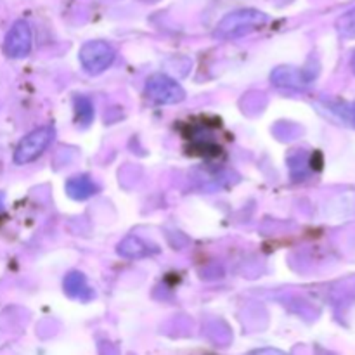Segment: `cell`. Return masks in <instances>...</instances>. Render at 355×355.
Segmentation results:
<instances>
[{
	"label": "cell",
	"instance_id": "cell-1",
	"mask_svg": "<svg viewBox=\"0 0 355 355\" xmlns=\"http://www.w3.org/2000/svg\"><path fill=\"white\" fill-rule=\"evenodd\" d=\"M267 23H269V16L266 12H262V10H232V12L225 14L220 19V23L217 24V28H215V37L222 38V40L245 37V35L252 33V31L263 28Z\"/></svg>",
	"mask_w": 355,
	"mask_h": 355
},
{
	"label": "cell",
	"instance_id": "cell-2",
	"mask_svg": "<svg viewBox=\"0 0 355 355\" xmlns=\"http://www.w3.org/2000/svg\"><path fill=\"white\" fill-rule=\"evenodd\" d=\"M116 51L104 40H90L80 49V62L89 75H101L113 64Z\"/></svg>",
	"mask_w": 355,
	"mask_h": 355
},
{
	"label": "cell",
	"instance_id": "cell-3",
	"mask_svg": "<svg viewBox=\"0 0 355 355\" xmlns=\"http://www.w3.org/2000/svg\"><path fill=\"white\" fill-rule=\"evenodd\" d=\"M55 130L51 125L37 128V130L30 132L23 141L17 144L16 151H14V163L16 165H26V163L35 162L45 149L49 148L52 141H54Z\"/></svg>",
	"mask_w": 355,
	"mask_h": 355
},
{
	"label": "cell",
	"instance_id": "cell-4",
	"mask_svg": "<svg viewBox=\"0 0 355 355\" xmlns=\"http://www.w3.org/2000/svg\"><path fill=\"white\" fill-rule=\"evenodd\" d=\"M146 96L156 104H177L186 99V90L168 75L156 73L146 82Z\"/></svg>",
	"mask_w": 355,
	"mask_h": 355
},
{
	"label": "cell",
	"instance_id": "cell-5",
	"mask_svg": "<svg viewBox=\"0 0 355 355\" xmlns=\"http://www.w3.org/2000/svg\"><path fill=\"white\" fill-rule=\"evenodd\" d=\"M33 45V35L28 21L17 19L7 31L6 40H3V52L12 59L26 58L31 52Z\"/></svg>",
	"mask_w": 355,
	"mask_h": 355
},
{
	"label": "cell",
	"instance_id": "cell-6",
	"mask_svg": "<svg viewBox=\"0 0 355 355\" xmlns=\"http://www.w3.org/2000/svg\"><path fill=\"white\" fill-rule=\"evenodd\" d=\"M314 78L315 71L295 68V66H279L270 75L274 85L283 87V89H305V87L311 85Z\"/></svg>",
	"mask_w": 355,
	"mask_h": 355
},
{
	"label": "cell",
	"instance_id": "cell-7",
	"mask_svg": "<svg viewBox=\"0 0 355 355\" xmlns=\"http://www.w3.org/2000/svg\"><path fill=\"white\" fill-rule=\"evenodd\" d=\"M66 193L73 200L83 201L99 193V186L89 175H76L66 182Z\"/></svg>",
	"mask_w": 355,
	"mask_h": 355
},
{
	"label": "cell",
	"instance_id": "cell-8",
	"mask_svg": "<svg viewBox=\"0 0 355 355\" xmlns=\"http://www.w3.org/2000/svg\"><path fill=\"white\" fill-rule=\"evenodd\" d=\"M64 291L68 293V297L82 302H89L94 298V291L89 286V283H87L85 276L82 272H76V270H73V272L66 276Z\"/></svg>",
	"mask_w": 355,
	"mask_h": 355
},
{
	"label": "cell",
	"instance_id": "cell-9",
	"mask_svg": "<svg viewBox=\"0 0 355 355\" xmlns=\"http://www.w3.org/2000/svg\"><path fill=\"white\" fill-rule=\"evenodd\" d=\"M153 252H156V250L149 248L148 243L139 238V236H127L118 245V253L125 259H141V257H148Z\"/></svg>",
	"mask_w": 355,
	"mask_h": 355
},
{
	"label": "cell",
	"instance_id": "cell-10",
	"mask_svg": "<svg viewBox=\"0 0 355 355\" xmlns=\"http://www.w3.org/2000/svg\"><path fill=\"white\" fill-rule=\"evenodd\" d=\"M336 31L342 38H347V40H354L355 38V7L354 9L347 10L345 14L336 19Z\"/></svg>",
	"mask_w": 355,
	"mask_h": 355
},
{
	"label": "cell",
	"instance_id": "cell-11",
	"mask_svg": "<svg viewBox=\"0 0 355 355\" xmlns=\"http://www.w3.org/2000/svg\"><path fill=\"white\" fill-rule=\"evenodd\" d=\"M75 111L76 120L82 121V125H89L94 118V104L89 97H75Z\"/></svg>",
	"mask_w": 355,
	"mask_h": 355
},
{
	"label": "cell",
	"instance_id": "cell-12",
	"mask_svg": "<svg viewBox=\"0 0 355 355\" xmlns=\"http://www.w3.org/2000/svg\"><path fill=\"white\" fill-rule=\"evenodd\" d=\"M335 111H338V113L342 114L347 121H349V123L355 125V103L352 104V106H347L345 110H335Z\"/></svg>",
	"mask_w": 355,
	"mask_h": 355
},
{
	"label": "cell",
	"instance_id": "cell-13",
	"mask_svg": "<svg viewBox=\"0 0 355 355\" xmlns=\"http://www.w3.org/2000/svg\"><path fill=\"white\" fill-rule=\"evenodd\" d=\"M248 355H288L281 350H274V349H263V350H255V352L248 354Z\"/></svg>",
	"mask_w": 355,
	"mask_h": 355
},
{
	"label": "cell",
	"instance_id": "cell-14",
	"mask_svg": "<svg viewBox=\"0 0 355 355\" xmlns=\"http://www.w3.org/2000/svg\"><path fill=\"white\" fill-rule=\"evenodd\" d=\"M352 69H354V73H355V52H354V55H352Z\"/></svg>",
	"mask_w": 355,
	"mask_h": 355
}]
</instances>
